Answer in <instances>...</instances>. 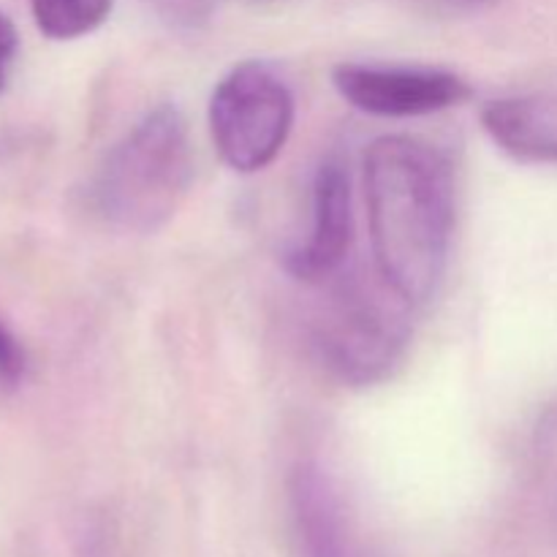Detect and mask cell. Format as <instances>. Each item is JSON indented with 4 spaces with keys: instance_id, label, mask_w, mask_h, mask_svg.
I'll use <instances>...</instances> for the list:
<instances>
[{
    "instance_id": "obj_1",
    "label": "cell",
    "mask_w": 557,
    "mask_h": 557,
    "mask_svg": "<svg viewBox=\"0 0 557 557\" xmlns=\"http://www.w3.org/2000/svg\"><path fill=\"white\" fill-rule=\"evenodd\" d=\"M364 201L375 272L408 305H424L449 261L455 228L449 158L419 136H381L364 156Z\"/></svg>"
},
{
    "instance_id": "obj_2",
    "label": "cell",
    "mask_w": 557,
    "mask_h": 557,
    "mask_svg": "<svg viewBox=\"0 0 557 557\" xmlns=\"http://www.w3.org/2000/svg\"><path fill=\"white\" fill-rule=\"evenodd\" d=\"M194 183V145L172 103L147 112L101 161L90 188L92 210L123 232L161 228Z\"/></svg>"
},
{
    "instance_id": "obj_3",
    "label": "cell",
    "mask_w": 557,
    "mask_h": 557,
    "mask_svg": "<svg viewBox=\"0 0 557 557\" xmlns=\"http://www.w3.org/2000/svg\"><path fill=\"white\" fill-rule=\"evenodd\" d=\"M324 297L310 315V346L330 375L348 386H373L406 357L411 305L375 272L373 281L337 272L321 283Z\"/></svg>"
},
{
    "instance_id": "obj_4",
    "label": "cell",
    "mask_w": 557,
    "mask_h": 557,
    "mask_svg": "<svg viewBox=\"0 0 557 557\" xmlns=\"http://www.w3.org/2000/svg\"><path fill=\"white\" fill-rule=\"evenodd\" d=\"M212 145L232 172L270 166L294 128V96L264 60H245L221 76L207 109Z\"/></svg>"
},
{
    "instance_id": "obj_5",
    "label": "cell",
    "mask_w": 557,
    "mask_h": 557,
    "mask_svg": "<svg viewBox=\"0 0 557 557\" xmlns=\"http://www.w3.org/2000/svg\"><path fill=\"white\" fill-rule=\"evenodd\" d=\"M332 85L359 112L392 120L446 112L473 96L460 74L430 65L341 63L332 69Z\"/></svg>"
},
{
    "instance_id": "obj_6",
    "label": "cell",
    "mask_w": 557,
    "mask_h": 557,
    "mask_svg": "<svg viewBox=\"0 0 557 557\" xmlns=\"http://www.w3.org/2000/svg\"><path fill=\"white\" fill-rule=\"evenodd\" d=\"M310 228L286 256V272L308 286H321L346 270L354 243L351 180L335 158L324 161L313 180Z\"/></svg>"
},
{
    "instance_id": "obj_7",
    "label": "cell",
    "mask_w": 557,
    "mask_h": 557,
    "mask_svg": "<svg viewBox=\"0 0 557 557\" xmlns=\"http://www.w3.org/2000/svg\"><path fill=\"white\" fill-rule=\"evenodd\" d=\"M288 500L305 557H384L368 542L335 479L315 462L294 468Z\"/></svg>"
},
{
    "instance_id": "obj_8",
    "label": "cell",
    "mask_w": 557,
    "mask_h": 557,
    "mask_svg": "<svg viewBox=\"0 0 557 557\" xmlns=\"http://www.w3.org/2000/svg\"><path fill=\"white\" fill-rule=\"evenodd\" d=\"M482 128L515 161L557 163V92L487 101L482 107Z\"/></svg>"
},
{
    "instance_id": "obj_9",
    "label": "cell",
    "mask_w": 557,
    "mask_h": 557,
    "mask_svg": "<svg viewBox=\"0 0 557 557\" xmlns=\"http://www.w3.org/2000/svg\"><path fill=\"white\" fill-rule=\"evenodd\" d=\"M33 22L52 41H74L98 30L112 14L114 0H27Z\"/></svg>"
},
{
    "instance_id": "obj_10",
    "label": "cell",
    "mask_w": 557,
    "mask_h": 557,
    "mask_svg": "<svg viewBox=\"0 0 557 557\" xmlns=\"http://www.w3.org/2000/svg\"><path fill=\"white\" fill-rule=\"evenodd\" d=\"M25 351H22L14 332H11L9 326L3 324V319H0V392L14 389V386L25 379Z\"/></svg>"
},
{
    "instance_id": "obj_11",
    "label": "cell",
    "mask_w": 557,
    "mask_h": 557,
    "mask_svg": "<svg viewBox=\"0 0 557 557\" xmlns=\"http://www.w3.org/2000/svg\"><path fill=\"white\" fill-rule=\"evenodd\" d=\"M406 9L417 11L424 16H438V20H451V16H471L479 11L490 9L495 0H395Z\"/></svg>"
},
{
    "instance_id": "obj_12",
    "label": "cell",
    "mask_w": 557,
    "mask_h": 557,
    "mask_svg": "<svg viewBox=\"0 0 557 557\" xmlns=\"http://www.w3.org/2000/svg\"><path fill=\"white\" fill-rule=\"evenodd\" d=\"M16 54H20V33L11 16L0 11V92L9 87L11 71H14Z\"/></svg>"
}]
</instances>
